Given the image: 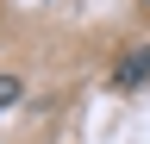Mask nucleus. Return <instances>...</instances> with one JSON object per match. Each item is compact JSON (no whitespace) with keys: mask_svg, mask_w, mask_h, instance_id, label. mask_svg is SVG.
Segmentation results:
<instances>
[{"mask_svg":"<svg viewBox=\"0 0 150 144\" xmlns=\"http://www.w3.org/2000/svg\"><path fill=\"white\" fill-rule=\"evenodd\" d=\"M150 75V50H131V63H119V88H138Z\"/></svg>","mask_w":150,"mask_h":144,"instance_id":"f257e3e1","label":"nucleus"},{"mask_svg":"<svg viewBox=\"0 0 150 144\" xmlns=\"http://www.w3.org/2000/svg\"><path fill=\"white\" fill-rule=\"evenodd\" d=\"M19 100V75H0V106H13Z\"/></svg>","mask_w":150,"mask_h":144,"instance_id":"f03ea898","label":"nucleus"}]
</instances>
